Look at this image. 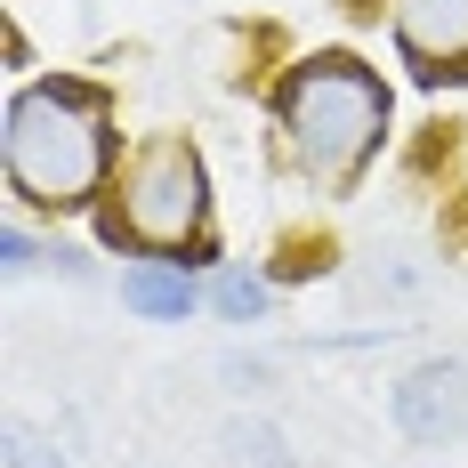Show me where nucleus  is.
<instances>
[{"label":"nucleus","mask_w":468,"mask_h":468,"mask_svg":"<svg viewBox=\"0 0 468 468\" xmlns=\"http://www.w3.org/2000/svg\"><path fill=\"white\" fill-rule=\"evenodd\" d=\"M388 33L420 81H468V0H388Z\"/></svg>","instance_id":"obj_5"},{"label":"nucleus","mask_w":468,"mask_h":468,"mask_svg":"<svg viewBox=\"0 0 468 468\" xmlns=\"http://www.w3.org/2000/svg\"><path fill=\"white\" fill-rule=\"evenodd\" d=\"M8 468H65V461H57V452H48L25 420H8Z\"/></svg>","instance_id":"obj_9"},{"label":"nucleus","mask_w":468,"mask_h":468,"mask_svg":"<svg viewBox=\"0 0 468 468\" xmlns=\"http://www.w3.org/2000/svg\"><path fill=\"white\" fill-rule=\"evenodd\" d=\"M202 307H210V315H227V324H267L275 282L259 275V267H210V282H202Z\"/></svg>","instance_id":"obj_7"},{"label":"nucleus","mask_w":468,"mask_h":468,"mask_svg":"<svg viewBox=\"0 0 468 468\" xmlns=\"http://www.w3.org/2000/svg\"><path fill=\"white\" fill-rule=\"evenodd\" d=\"M122 307L145 315V324H186L194 307H202L194 259H154V250H138V259L122 267Z\"/></svg>","instance_id":"obj_6"},{"label":"nucleus","mask_w":468,"mask_h":468,"mask_svg":"<svg viewBox=\"0 0 468 468\" xmlns=\"http://www.w3.org/2000/svg\"><path fill=\"white\" fill-rule=\"evenodd\" d=\"M8 194L41 218H73L113 194V97L90 81H25L0 113Z\"/></svg>","instance_id":"obj_1"},{"label":"nucleus","mask_w":468,"mask_h":468,"mask_svg":"<svg viewBox=\"0 0 468 468\" xmlns=\"http://www.w3.org/2000/svg\"><path fill=\"white\" fill-rule=\"evenodd\" d=\"M275 138L315 194H347L388 138V81L347 48H315L275 81Z\"/></svg>","instance_id":"obj_2"},{"label":"nucleus","mask_w":468,"mask_h":468,"mask_svg":"<svg viewBox=\"0 0 468 468\" xmlns=\"http://www.w3.org/2000/svg\"><path fill=\"white\" fill-rule=\"evenodd\" d=\"M461 210H468V162H461Z\"/></svg>","instance_id":"obj_10"},{"label":"nucleus","mask_w":468,"mask_h":468,"mask_svg":"<svg viewBox=\"0 0 468 468\" xmlns=\"http://www.w3.org/2000/svg\"><path fill=\"white\" fill-rule=\"evenodd\" d=\"M388 420H396V436L404 444H461L468 436V364L461 356H428V364H412V372L388 388Z\"/></svg>","instance_id":"obj_4"},{"label":"nucleus","mask_w":468,"mask_h":468,"mask_svg":"<svg viewBox=\"0 0 468 468\" xmlns=\"http://www.w3.org/2000/svg\"><path fill=\"white\" fill-rule=\"evenodd\" d=\"M218 444H227L234 468H291V452H282V436H275L267 420H227V436H218Z\"/></svg>","instance_id":"obj_8"},{"label":"nucleus","mask_w":468,"mask_h":468,"mask_svg":"<svg viewBox=\"0 0 468 468\" xmlns=\"http://www.w3.org/2000/svg\"><path fill=\"white\" fill-rule=\"evenodd\" d=\"M105 242L122 250H154V259H194V267H218L210 250V170L178 130L138 138L113 170V202H105Z\"/></svg>","instance_id":"obj_3"}]
</instances>
